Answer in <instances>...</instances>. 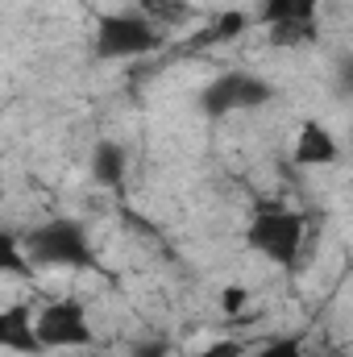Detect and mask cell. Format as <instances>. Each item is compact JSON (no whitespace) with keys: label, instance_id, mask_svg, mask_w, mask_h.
<instances>
[{"label":"cell","instance_id":"obj_7","mask_svg":"<svg viewBox=\"0 0 353 357\" xmlns=\"http://www.w3.org/2000/svg\"><path fill=\"white\" fill-rule=\"evenodd\" d=\"M0 345L8 354H42V337H38V316L25 303H13L0 312Z\"/></svg>","mask_w":353,"mask_h":357},{"label":"cell","instance_id":"obj_2","mask_svg":"<svg viewBox=\"0 0 353 357\" xmlns=\"http://www.w3.org/2000/svg\"><path fill=\"white\" fill-rule=\"evenodd\" d=\"M25 250L38 266H59V270H91L96 262V250H91L88 229L71 216H54V220H42L25 233Z\"/></svg>","mask_w":353,"mask_h":357},{"label":"cell","instance_id":"obj_8","mask_svg":"<svg viewBox=\"0 0 353 357\" xmlns=\"http://www.w3.org/2000/svg\"><path fill=\"white\" fill-rule=\"evenodd\" d=\"M324 0H262L258 4V21L270 25H295V21H316Z\"/></svg>","mask_w":353,"mask_h":357},{"label":"cell","instance_id":"obj_4","mask_svg":"<svg viewBox=\"0 0 353 357\" xmlns=\"http://www.w3.org/2000/svg\"><path fill=\"white\" fill-rule=\"evenodd\" d=\"M270 100H274V88H270L266 79L250 75V71H229V75L212 79L208 88L200 91V112L212 116V121H220V116H229V112L262 108Z\"/></svg>","mask_w":353,"mask_h":357},{"label":"cell","instance_id":"obj_9","mask_svg":"<svg viewBox=\"0 0 353 357\" xmlns=\"http://www.w3.org/2000/svg\"><path fill=\"white\" fill-rule=\"evenodd\" d=\"M125 167H129L125 146H117V142H100V146H96V154H91V175H96L100 187L121 191V183H125Z\"/></svg>","mask_w":353,"mask_h":357},{"label":"cell","instance_id":"obj_16","mask_svg":"<svg viewBox=\"0 0 353 357\" xmlns=\"http://www.w3.org/2000/svg\"><path fill=\"white\" fill-rule=\"evenodd\" d=\"M129 357H167V345L163 341H142V345H133Z\"/></svg>","mask_w":353,"mask_h":357},{"label":"cell","instance_id":"obj_10","mask_svg":"<svg viewBox=\"0 0 353 357\" xmlns=\"http://www.w3.org/2000/svg\"><path fill=\"white\" fill-rule=\"evenodd\" d=\"M266 33H270V42H274L278 50H303V46H316V38H320L316 21H295V25H270Z\"/></svg>","mask_w":353,"mask_h":357},{"label":"cell","instance_id":"obj_3","mask_svg":"<svg viewBox=\"0 0 353 357\" xmlns=\"http://www.w3.org/2000/svg\"><path fill=\"white\" fill-rule=\"evenodd\" d=\"M163 46V29L142 13V8H125V13H100L96 21V38L91 50L96 59L121 63V59H146Z\"/></svg>","mask_w":353,"mask_h":357},{"label":"cell","instance_id":"obj_6","mask_svg":"<svg viewBox=\"0 0 353 357\" xmlns=\"http://www.w3.org/2000/svg\"><path fill=\"white\" fill-rule=\"evenodd\" d=\"M291 162H295V167H308V171H316V167H337V162H341V142H337V133H333L324 121H316V116L299 121L295 142H291Z\"/></svg>","mask_w":353,"mask_h":357},{"label":"cell","instance_id":"obj_15","mask_svg":"<svg viewBox=\"0 0 353 357\" xmlns=\"http://www.w3.org/2000/svg\"><path fill=\"white\" fill-rule=\"evenodd\" d=\"M246 303H250V291H246V287H225V291H220V312H225V316H241Z\"/></svg>","mask_w":353,"mask_h":357},{"label":"cell","instance_id":"obj_14","mask_svg":"<svg viewBox=\"0 0 353 357\" xmlns=\"http://www.w3.org/2000/svg\"><path fill=\"white\" fill-rule=\"evenodd\" d=\"M191 357H250V349H246V341H237V337H220V341L204 345L200 354H191Z\"/></svg>","mask_w":353,"mask_h":357},{"label":"cell","instance_id":"obj_5","mask_svg":"<svg viewBox=\"0 0 353 357\" xmlns=\"http://www.w3.org/2000/svg\"><path fill=\"white\" fill-rule=\"evenodd\" d=\"M38 337L46 349H84L96 341L88 307L80 299H54L38 312Z\"/></svg>","mask_w":353,"mask_h":357},{"label":"cell","instance_id":"obj_12","mask_svg":"<svg viewBox=\"0 0 353 357\" xmlns=\"http://www.w3.org/2000/svg\"><path fill=\"white\" fill-rule=\"evenodd\" d=\"M246 29H250V17H246L241 8H229V13H216V21L204 29V42L220 46V42H233V38H241Z\"/></svg>","mask_w":353,"mask_h":357},{"label":"cell","instance_id":"obj_13","mask_svg":"<svg viewBox=\"0 0 353 357\" xmlns=\"http://www.w3.org/2000/svg\"><path fill=\"white\" fill-rule=\"evenodd\" d=\"M250 357H308V354H303V345L291 341V337H270V341H262Z\"/></svg>","mask_w":353,"mask_h":357},{"label":"cell","instance_id":"obj_17","mask_svg":"<svg viewBox=\"0 0 353 357\" xmlns=\"http://www.w3.org/2000/svg\"><path fill=\"white\" fill-rule=\"evenodd\" d=\"M341 79H345V88L353 91V63H345V71H341Z\"/></svg>","mask_w":353,"mask_h":357},{"label":"cell","instance_id":"obj_1","mask_svg":"<svg viewBox=\"0 0 353 357\" xmlns=\"http://www.w3.org/2000/svg\"><path fill=\"white\" fill-rule=\"evenodd\" d=\"M303 233H308V220L299 208L291 204H278V199H266L254 208L250 225H246V241L254 254H262L266 262L291 270L299 266V250H303Z\"/></svg>","mask_w":353,"mask_h":357},{"label":"cell","instance_id":"obj_11","mask_svg":"<svg viewBox=\"0 0 353 357\" xmlns=\"http://www.w3.org/2000/svg\"><path fill=\"white\" fill-rule=\"evenodd\" d=\"M33 258L25 250V237L17 233H0V274H29Z\"/></svg>","mask_w":353,"mask_h":357}]
</instances>
